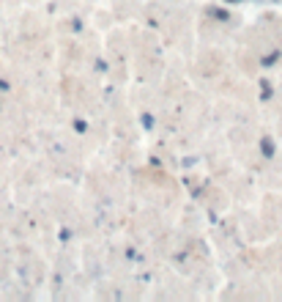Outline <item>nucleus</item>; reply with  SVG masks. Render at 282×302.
Wrapping results in <instances>:
<instances>
[{"mask_svg":"<svg viewBox=\"0 0 282 302\" xmlns=\"http://www.w3.org/2000/svg\"><path fill=\"white\" fill-rule=\"evenodd\" d=\"M230 3H233V0H230Z\"/></svg>","mask_w":282,"mask_h":302,"instance_id":"f257e3e1","label":"nucleus"}]
</instances>
